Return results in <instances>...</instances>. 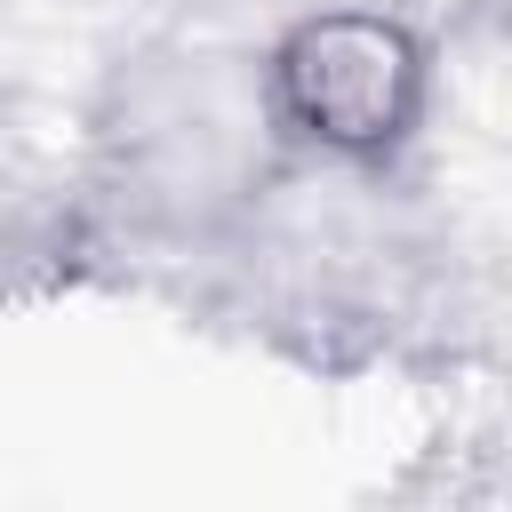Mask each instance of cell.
<instances>
[{"mask_svg":"<svg viewBox=\"0 0 512 512\" xmlns=\"http://www.w3.org/2000/svg\"><path fill=\"white\" fill-rule=\"evenodd\" d=\"M424 112H432V48L392 8L360 0L312 8L256 64V120L328 168L400 160Z\"/></svg>","mask_w":512,"mask_h":512,"instance_id":"1","label":"cell"}]
</instances>
